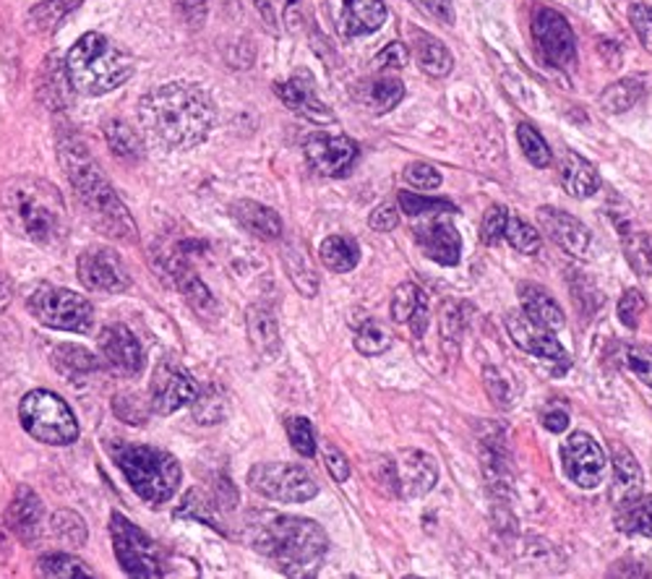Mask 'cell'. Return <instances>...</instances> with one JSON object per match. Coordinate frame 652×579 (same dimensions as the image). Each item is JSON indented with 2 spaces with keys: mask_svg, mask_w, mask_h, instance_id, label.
<instances>
[{
  "mask_svg": "<svg viewBox=\"0 0 652 579\" xmlns=\"http://www.w3.org/2000/svg\"><path fill=\"white\" fill-rule=\"evenodd\" d=\"M139 118L159 144L170 150H193L215 128V100L199 83L167 81L139 102Z\"/></svg>",
  "mask_w": 652,
  "mask_h": 579,
  "instance_id": "cell-1",
  "label": "cell"
},
{
  "mask_svg": "<svg viewBox=\"0 0 652 579\" xmlns=\"http://www.w3.org/2000/svg\"><path fill=\"white\" fill-rule=\"evenodd\" d=\"M57 159H61L71 185H74L76 198H79L87 220L102 235L115 237V241L123 243H137L139 230L131 211L126 209V204L120 202V196L110 185V180L102 172V167L97 165L92 152L87 150V144L76 137L63 139L57 144Z\"/></svg>",
  "mask_w": 652,
  "mask_h": 579,
  "instance_id": "cell-2",
  "label": "cell"
},
{
  "mask_svg": "<svg viewBox=\"0 0 652 579\" xmlns=\"http://www.w3.org/2000/svg\"><path fill=\"white\" fill-rule=\"evenodd\" d=\"M248 543L287 577H316L329 551L324 527L295 514H256Z\"/></svg>",
  "mask_w": 652,
  "mask_h": 579,
  "instance_id": "cell-3",
  "label": "cell"
},
{
  "mask_svg": "<svg viewBox=\"0 0 652 579\" xmlns=\"http://www.w3.org/2000/svg\"><path fill=\"white\" fill-rule=\"evenodd\" d=\"M5 217L18 235L55 246L66 237V204L53 183L37 178H18L5 189Z\"/></svg>",
  "mask_w": 652,
  "mask_h": 579,
  "instance_id": "cell-4",
  "label": "cell"
},
{
  "mask_svg": "<svg viewBox=\"0 0 652 579\" xmlns=\"http://www.w3.org/2000/svg\"><path fill=\"white\" fill-rule=\"evenodd\" d=\"M63 68L76 92L102 97L131 79L133 57L100 31H89L68 50Z\"/></svg>",
  "mask_w": 652,
  "mask_h": 579,
  "instance_id": "cell-5",
  "label": "cell"
},
{
  "mask_svg": "<svg viewBox=\"0 0 652 579\" xmlns=\"http://www.w3.org/2000/svg\"><path fill=\"white\" fill-rule=\"evenodd\" d=\"M113 456L137 497L146 504L159 506L176 497L183 469L170 452L144 443H120L113 449Z\"/></svg>",
  "mask_w": 652,
  "mask_h": 579,
  "instance_id": "cell-6",
  "label": "cell"
},
{
  "mask_svg": "<svg viewBox=\"0 0 652 579\" xmlns=\"http://www.w3.org/2000/svg\"><path fill=\"white\" fill-rule=\"evenodd\" d=\"M18 421L35 441L68 447L79 439V423L61 397L48 389H31L18 404Z\"/></svg>",
  "mask_w": 652,
  "mask_h": 579,
  "instance_id": "cell-7",
  "label": "cell"
},
{
  "mask_svg": "<svg viewBox=\"0 0 652 579\" xmlns=\"http://www.w3.org/2000/svg\"><path fill=\"white\" fill-rule=\"evenodd\" d=\"M29 313L40 321L42 326L57 332L89 334L94 324L92 304L79 293L66 287L42 285L29 295L27 300Z\"/></svg>",
  "mask_w": 652,
  "mask_h": 579,
  "instance_id": "cell-8",
  "label": "cell"
},
{
  "mask_svg": "<svg viewBox=\"0 0 652 579\" xmlns=\"http://www.w3.org/2000/svg\"><path fill=\"white\" fill-rule=\"evenodd\" d=\"M110 536H113V549L115 556H118V564L128 577H165V562L159 545L141 527L133 525L131 519L123 517L120 512L110 514Z\"/></svg>",
  "mask_w": 652,
  "mask_h": 579,
  "instance_id": "cell-9",
  "label": "cell"
},
{
  "mask_svg": "<svg viewBox=\"0 0 652 579\" xmlns=\"http://www.w3.org/2000/svg\"><path fill=\"white\" fill-rule=\"evenodd\" d=\"M248 486L282 504H306L319 493V483L306 467L287 462H261L248 469Z\"/></svg>",
  "mask_w": 652,
  "mask_h": 579,
  "instance_id": "cell-10",
  "label": "cell"
},
{
  "mask_svg": "<svg viewBox=\"0 0 652 579\" xmlns=\"http://www.w3.org/2000/svg\"><path fill=\"white\" fill-rule=\"evenodd\" d=\"M436 480V460L421 449H402V452L381 460V483L402 499L425 497L429 491H434Z\"/></svg>",
  "mask_w": 652,
  "mask_h": 579,
  "instance_id": "cell-11",
  "label": "cell"
},
{
  "mask_svg": "<svg viewBox=\"0 0 652 579\" xmlns=\"http://www.w3.org/2000/svg\"><path fill=\"white\" fill-rule=\"evenodd\" d=\"M533 42L548 66L559 70H574L577 66V40L574 31L559 11L538 5L533 14Z\"/></svg>",
  "mask_w": 652,
  "mask_h": 579,
  "instance_id": "cell-12",
  "label": "cell"
},
{
  "mask_svg": "<svg viewBox=\"0 0 652 579\" xmlns=\"http://www.w3.org/2000/svg\"><path fill=\"white\" fill-rule=\"evenodd\" d=\"M503 324H507L509 337L514 339V345L520 347V350L530 352L533 358L544 360V363L557 365L559 371H566L572 365L570 352L559 343V337L553 334L551 326L530 319L525 311H509L507 317H503Z\"/></svg>",
  "mask_w": 652,
  "mask_h": 579,
  "instance_id": "cell-13",
  "label": "cell"
},
{
  "mask_svg": "<svg viewBox=\"0 0 652 579\" xmlns=\"http://www.w3.org/2000/svg\"><path fill=\"white\" fill-rule=\"evenodd\" d=\"M561 462H564L566 478L585 491L598 488L609 475L603 447L585 430H574L570 439L561 443Z\"/></svg>",
  "mask_w": 652,
  "mask_h": 579,
  "instance_id": "cell-14",
  "label": "cell"
},
{
  "mask_svg": "<svg viewBox=\"0 0 652 579\" xmlns=\"http://www.w3.org/2000/svg\"><path fill=\"white\" fill-rule=\"evenodd\" d=\"M199 389L193 378L172 360H163L152 373L150 404L157 415H172L196 400Z\"/></svg>",
  "mask_w": 652,
  "mask_h": 579,
  "instance_id": "cell-15",
  "label": "cell"
},
{
  "mask_svg": "<svg viewBox=\"0 0 652 579\" xmlns=\"http://www.w3.org/2000/svg\"><path fill=\"white\" fill-rule=\"evenodd\" d=\"M329 22L340 37H366L384 27L386 3L384 0H327Z\"/></svg>",
  "mask_w": 652,
  "mask_h": 579,
  "instance_id": "cell-16",
  "label": "cell"
},
{
  "mask_svg": "<svg viewBox=\"0 0 652 579\" xmlns=\"http://www.w3.org/2000/svg\"><path fill=\"white\" fill-rule=\"evenodd\" d=\"M81 285L92 293H123L131 287V276L123 267L120 256L110 248H87L76 263Z\"/></svg>",
  "mask_w": 652,
  "mask_h": 579,
  "instance_id": "cell-17",
  "label": "cell"
},
{
  "mask_svg": "<svg viewBox=\"0 0 652 579\" xmlns=\"http://www.w3.org/2000/svg\"><path fill=\"white\" fill-rule=\"evenodd\" d=\"M274 94L280 97L282 105H285L287 111L301 115V118L311 120L316 126L337 124V115H334L332 107L316 94V83L311 79V74H306V70L290 76L287 81H277Z\"/></svg>",
  "mask_w": 652,
  "mask_h": 579,
  "instance_id": "cell-18",
  "label": "cell"
},
{
  "mask_svg": "<svg viewBox=\"0 0 652 579\" xmlns=\"http://www.w3.org/2000/svg\"><path fill=\"white\" fill-rule=\"evenodd\" d=\"M306 159L319 176L342 178L353 170L358 159V144L345 133H316L306 141Z\"/></svg>",
  "mask_w": 652,
  "mask_h": 579,
  "instance_id": "cell-19",
  "label": "cell"
},
{
  "mask_svg": "<svg viewBox=\"0 0 652 579\" xmlns=\"http://www.w3.org/2000/svg\"><path fill=\"white\" fill-rule=\"evenodd\" d=\"M100 345L102 358L113 371H118L120 376H139L141 369H144V350H141V343L137 339L128 326L123 324H110L100 332Z\"/></svg>",
  "mask_w": 652,
  "mask_h": 579,
  "instance_id": "cell-20",
  "label": "cell"
},
{
  "mask_svg": "<svg viewBox=\"0 0 652 579\" xmlns=\"http://www.w3.org/2000/svg\"><path fill=\"white\" fill-rule=\"evenodd\" d=\"M538 222L540 228H544V233L551 237L561 250H566L574 259H590L592 235L577 217L566 215V211L557 207H540Z\"/></svg>",
  "mask_w": 652,
  "mask_h": 579,
  "instance_id": "cell-21",
  "label": "cell"
},
{
  "mask_svg": "<svg viewBox=\"0 0 652 579\" xmlns=\"http://www.w3.org/2000/svg\"><path fill=\"white\" fill-rule=\"evenodd\" d=\"M416 241L431 261L442 263V267H455V263H460L462 237L457 233L455 224L447 220V215L429 217V222L418 224Z\"/></svg>",
  "mask_w": 652,
  "mask_h": 579,
  "instance_id": "cell-22",
  "label": "cell"
},
{
  "mask_svg": "<svg viewBox=\"0 0 652 579\" xmlns=\"http://www.w3.org/2000/svg\"><path fill=\"white\" fill-rule=\"evenodd\" d=\"M167 272L172 274V282L180 290V295L186 298V304L199 319L204 321H217L219 319V304L212 295V290L199 280L196 272H191V267L180 254L167 256Z\"/></svg>",
  "mask_w": 652,
  "mask_h": 579,
  "instance_id": "cell-23",
  "label": "cell"
},
{
  "mask_svg": "<svg viewBox=\"0 0 652 579\" xmlns=\"http://www.w3.org/2000/svg\"><path fill=\"white\" fill-rule=\"evenodd\" d=\"M42 523V501L31 491L29 486H18L16 497L11 499L9 510H5V525L22 543L31 545L40 536Z\"/></svg>",
  "mask_w": 652,
  "mask_h": 579,
  "instance_id": "cell-24",
  "label": "cell"
},
{
  "mask_svg": "<svg viewBox=\"0 0 652 579\" xmlns=\"http://www.w3.org/2000/svg\"><path fill=\"white\" fill-rule=\"evenodd\" d=\"M245 326H248V339L254 345L256 356L261 360H274L280 356V324H277L274 311L269 306H251L248 317H245Z\"/></svg>",
  "mask_w": 652,
  "mask_h": 579,
  "instance_id": "cell-25",
  "label": "cell"
},
{
  "mask_svg": "<svg viewBox=\"0 0 652 579\" xmlns=\"http://www.w3.org/2000/svg\"><path fill=\"white\" fill-rule=\"evenodd\" d=\"M355 97H358V100L363 102L371 113L384 115V113L395 111L399 102L405 100V83L399 81L397 76L376 74V76H371V79L358 83Z\"/></svg>",
  "mask_w": 652,
  "mask_h": 579,
  "instance_id": "cell-26",
  "label": "cell"
},
{
  "mask_svg": "<svg viewBox=\"0 0 652 579\" xmlns=\"http://www.w3.org/2000/svg\"><path fill=\"white\" fill-rule=\"evenodd\" d=\"M613 478H611V504L624 506L635 501L642 493V469H639L635 454L618 447L611 460Z\"/></svg>",
  "mask_w": 652,
  "mask_h": 579,
  "instance_id": "cell-27",
  "label": "cell"
},
{
  "mask_svg": "<svg viewBox=\"0 0 652 579\" xmlns=\"http://www.w3.org/2000/svg\"><path fill=\"white\" fill-rule=\"evenodd\" d=\"M232 217L245 233L261 237V241H280L282 237V220L272 207L251 202V198H241L232 204Z\"/></svg>",
  "mask_w": 652,
  "mask_h": 579,
  "instance_id": "cell-28",
  "label": "cell"
},
{
  "mask_svg": "<svg viewBox=\"0 0 652 579\" xmlns=\"http://www.w3.org/2000/svg\"><path fill=\"white\" fill-rule=\"evenodd\" d=\"M561 185L572 198H590L600 189V176L596 165L585 159L583 154L566 152L561 159Z\"/></svg>",
  "mask_w": 652,
  "mask_h": 579,
  "instance_id": "cell-29",
  "label": "cell"
},
{
  "mask_svg": "<svg viewBox=\"0 0 652 579\" xmlns=\"http://www.w3.org/2000/svg\"><path fill=\"white\" fill-rule=\"evenodd\" d=\"M412 44H416V57L421 63L423 74H429L431 79H444L455 68V57H451L449 48L438 37L429 35V31L412 29Z\"/></svg>",
  "mask_w": 652,
  "mask_h": 579,
  "instance_id": "cell-30",
  "label": "cell"
},
{
  "mask_svg": "<svg viewBox=\"0 0 652 579\" xmlns=\"http://www.w3.org/2000/svg\"><path fill=\"white\" fill-rule=\"evenodd\" d=\"M516 293H520L522 311H525L530 319L540 321V324H546V326H551L553 332L561 330V326L566 324L564 311H561V306L551 298V293H548L546 287L533 285V282H527V285H525V282H522Z\"/></svg>",
  "mask_w": 652,
  "mask_h": 579,
  "instance_id": "cell-31",
  "label": "cell"
},
{
  "mask_svg": "<svg viewBox=\"0 0 652 579\" xmlns=\"http://www.w3.org/2000/svg\"><path fill=\"white\" fill-rule=\"evenodd\" d=\"M105 139L110 150L123 163L137 165L144 159V141H141L139 131L131 124H126L123 118H110L105 124Z\"/></svg>",
  "mask_w": 652,
  "mask_h": 579,
  "instance_id": "cell-32",
  "label": "cell"
},
{
  "mask_svg": "<svg viewBox=\"0 0 652 579\" xmlns=\"http://www.w3.org/2000/svg\"><path fill=\"white\" fill-rule=\"evenodd\" d=\"M319 259L337 274L353 272L360 263V246L350 235H329L319 246Z\"/></svg>",
  "mask_w": 652,
  "mask_h": 579,
  "instance_id": "cell-33",
  "label": "cell"
},
{
  "mask_svg": "<svg viewBox=\"0 0 652 579\" xmlns=\"http://www.w3.org/2000/svg\"><path fill=\"white\" fill-rule=\"evenodd\" d=\"M176 517L183 519H196V523H202L206 527H215L219 532H228L225 530L222 523V514H219V504H215V499L206 497L204 491H199V488H193V491L186 493V499L180 501V506L176 510Z\"/></svg>",
  "mask_w": 652,
  "mask_h": 579,
  "instance_id": "cell-34",
  "label": "cell"
},
{
  "mask_svg": "<svg viewBox=\"0 0 652 579\" xmlns=\"http://www.w3.org/2000/svg\"><path fill=\"white\" fill-rule=\"evenodd\" d=\"M53 365L63 376H89V373H97L102 369L100 360H97L87 347L81 345H57L53 350Z\"/></svg>",
  "mask_w": 652,
  "mask_h": 579,
  "instance_id": "cell-35",
  "label": "cell"
},
{
  "mask_svg": "<svg viewBox=\"0 0 652 579\" xmlns=\"http://www.w3.org/2000/svg\"><path fill=\"white\" fill-rule=\"evenodd\" d=\"M616 527L626 536L652 538V497H637L629 504L616 506Z\"/></svg>",
  "mask_w": 652,
  "mask_h": 579,
  "instance_id": "cell-36",
  "label": "cell"
},
{
  "mask_svg": "<svg viewBox=\"0 0 652 579\" xmlns=\"http://www.w3.org/2000/svg\"><path fill=\"white\" fill-rule=\"evenodd\" d=\"M644 87L639 79H622V81H613L609 87L600 92V107H603L605 113H626L631 111V107L637 105L639 100H642Z\"/></svg>",
  "mask_w": 652,
  "mask_h": 579,
  "instance_id": "cell-37",
  "label": "cell"
},
{
  "mask_svg": "<svg viewBox=\"0 0 652 579\" xmlns=\"http://www.w3.org/2000/svg\"><path fill=\"white\" fill-rule=\"evenodd\" d=\"M37 575L53 579H74V577H97L94 569H89L87 562L71 553H50L37 562Z\"/></svg>",
  "mask_w": 652,
  "mask_h": 579,
  "instance_id": "cell-38",
  "label": "cell"
},
{
  "mask_svg": "<svg viewBox=\"0 0 652 579\" xmlns=\"http://www.w3.org/2000/svg\"><path fill=\"white\" fill-rule=\"evenodd\" d=\"M392 347V334L376 319H366L355 332V350L366 358H376Z\"/></svg>",
  "mask_w": 652,
  "mask_h": 579,
  "instance_id": "cell-39",
  "label": "cell"
},
{
  "mask_svg": "<svg viewBox=\"0 0 652 579\" xmlns=\"http://www.w3.org/2000/svg\"><path fill=\"white\" fill-rule=\"evenodd\" d=\"M399 209L408 217H436V215H457V207L447 198L421 196L412 191H399Z\"/></svg>",
  "mask_w": 652,
  "mask_h": 579,
  "instance_id": "cell-40",
  "label": "cell"
},
{
  "mask_svg": "<svg viewBox=\"0 0 652 579\" xmlns=\"http://www.w3.org/2000/svg\"><path fill=\"white\" fill-rule=\"evenodd\" d=\"M516 139H520V146H522V152H525L527 163L535 167L551 165V159H553L551 146H548L544 133H540L533 124H520V128H516Z\"/></svg>",
  "mask_w": 652,
  "mask_h": 579,
  "instance_id": "cell-41",
  "label": "cell"
},
{
  "mask_svg": "<svg viewBox=\"0 0 652 579\" xmlns=\"http://www.w3.org/2000/svg\"><path fill=\"white\" fill-rule=\"evenodd\" d=\"M285 269L290 280H293V285L298 287L306 298H314V295L319 293V276L314 274L311 263L306 261V256H303L301 250L295 248L285 250Z\"/></svg>",
  "mask_w": 652,
  "mask_h": 579,
  "instance_id": "cell-42",
  "label": "cell"
},
{
  "mask_svg": "<svg viewBox=\"0 0 652 579\" xmlns=\"http://www.w3.org/2000/svg\"><path fill=\"white\" fill-rule=\"evenodd\" d=\"M225 413H228V400L215 389V386H206L202 395H196L193 400V417L202 426H215V423L225 421Z\"/></svg>",
  "mask_w": 652,
  "mask_h": 579,
  "instance_id": "cell-43",
  "label": "cell"
},
{
  "mask_svg": "<svg viewBox=\"0 0 652 579\" xmlns=\"http://www.w3.org/2000/svg\"><path fill=\"white\" fill-rule=\"evenodd\" d=\"M53 532L57 536V540L68 543V549H81V545L87 543V525H84L79 514L71 510L55 512Z\"/></svg>",
  "mask_w": 652,
  "mask_h": 579,
  "instance_id": "cell-44",
  "label": "cell"
},
{
  "mask_svg": "<svg viewBox=\"0 0 652 579\" xmlns=\"http://www.w3.org/2000/svg\"><path fill=\"white\" fill-rule=\"evenodd\" d=\"M423 298L425 293L416 282H402V285L395 290V295H392V319H395L397 324H410L412 313H416V308L421 306Z\"/></svg>",
  "mask_w": 652,
  "mask_h": 579,
  "instance_id": "cell-45",
  "label": "cell"
},
{
  "mask_svg": "<svg viewBox=\"0 0 652 579\" xmlns=\"http://www.w3.org/2000/svg\"><path fill=\"white\" fill-rule=\"evenodd\" d=\"M503 241L509 243L514 250H520V254H538L540 246H544V241H540V233H535V230L527 224L525 220H520V217H509L507 224V235H503Z\"/></svg>",
  "mask_w": 652,
  "mask_h": 579,
  "instance_id": "cell-46",
  "label": "cell"
},
{
  "mask_svg": "<svg viewBox=\"0 0 652 579\" xmlns=\"http://www.w3.org/2000/svg\"><path fill=\"white\" fill-rule=\"evenodd\" d=\"M626 259L637 269V274H652V237L644 233H624Z\"/></svg>",
  "mask_w": 652,
  "mask_h": 579,
  "instance_id": "cell-47",
  "label": "cell"
},
{
  "mask_svg": "<svg viewBox=\"0 0 652 579\" xmlns=\"http://www.w3.org/2000/svg\"><path fill=\"white\" fill-rule=\"evenodd\" d=\"M287 430V439L293 443V449L303 456H314L316 447H319V441H316V430L311 426V421L308 417H287L285 423Z\"/></svg>",
  "mask_w": 652,
  "mask_h": 579,
  "instance_id": "cell-48",
  "label": "cell"
},
{
  "mask_svg": "<svg viewBox=\"0 0 652 579\" xmlns=\"http://www.w3.org/2000/svg\"><path fill=\"white\" fill-rule=\"evenodd\" d=\"M509 217H512V211L507 207H490L486 211V217H483V224H481V241L486 243V246H499L503 241Z\"/></svg>",
  "mask_w": 652,
  "mask_h": 579,
  "instance_id": "cell-49",
  "label": "cell"
},
{
  "mask_svg": "<svg viewBox=\"0 0 652 579\" xmlns=\"http://www.w3.org/2000/svg\"><path fill=\"white\" fill-rule=\"evenodd\" d=\"M624 365L644 386H652V345H631L624 350Z\"/></svg>",
  "mask_w": 652,
  "mask_h": 579,
  "instance_id": "cell-50",
  "label": "cell"
},
{
  "mask_svg": "<svg viewBox=\"0 0 652 579\" xmlns=\"http://www.w3.org/2000/svg\"><path fill=\"white\" fill-rule=\"evenodd\" d=\"M644 311H648V300H644V295L639 293V290H626L622 300H618V319H622V324L629 326V330H637L639 319L644 317Z\"/></svg>",
  "mask_w": 652,
  "mask_h": 579,
  "instance_id": "cell-51",
  "label": "cell"
},
{
  "mask_svg": "<svg viewBox=\"0 0 652 579\" xmlns=\"http://www.w3.org/2000/svg\"><path fill=\"white\" fill-rule=\"evenodd\" d=\"M405 183L418 191H434L442 185V172L429 163H410L405 167Z\"/></svg>",
  "mask_w": 652,
  "mask_h": 579,
  "instance_id": "cell-52",
  "label": "cell"
},
{
  "mask_svg": "<svg viewBox=\"0 0 652 579\" xmlns=\"http://www.w3.org/2000/svg\"><path fill=\"white\" fill-rule=\"evenodd\" d=\"M79 3L81 0H50V3L31 11V22H35L40 29H53L55 24L66 16V11L76 9Z\"/></svg>",
  "mask_w": 652,
  "mask_h": 579,
  "instance_id": "cell-53",
  "label": "cell"
},
{
  "mask_svg": "<svg viewBox=\"0 0 652 579\" xmlns=\"http://www.w3.org/2000/svg\"><path fill=\"white\" fill-rule=\"evenodd\" d=\"M629 22H631V29L637 31L639 42L644 44V50L652 53V5H648V3L631 5Z\"/></svg>",
  "mask_w": 652,
  "mask_h": 579,
  "instance_id": "cell-54",
  "label": "cell"
},
{
  "mask_svg": "<svg viewBox=\"0 0 652 579\" xmlns=\"http://www.w3.org/2000/svg\"><path fill=\"white\" fill-rule=\"evenodd\" d=\"M321 454H324V465L334 480L345 483L350 478V462H347V454L340 447H334L332 441H324L321 443Z\"/></svg>",
  "mask_w": 652,
  "mask_h": 579,
  "instance_id": "cell-55",
  "label": "cell"
},
{
  "mask_svg": "<svg viewBox=\"0 0 652 579\" xmlns=\"http://www.w3.org/2000/svg\"><path fill=\"white\" fill-rule=\"evenodd\" d=\"M410 61V53L408 48H405L402 42H389L386 44L384 50L376 55V61H373V66L376 68H392V70H399L408 66Z\"/></svg>",
  "mask_w": 652,
  "mask_h": 579,
  "instance_id": "cell-56",
  "label": "cell"
},
{
  "mask_svg": "<svg viewBox=\"0 0 652 579\" xmlns=\"http://www.w3.org/2000/svg\"><path fill=\"white\" fill-rule=\"evenodd\" d=\"M483 378H486V386L490 397H494V402L499 404V408H509V404H512V389H509L507 378H503L496 369L483 371Z\"/></svg>",
  "mask_w": 652,
  "mask_h": 579,
  "instance_id": "cell-57",
  "label": "cell"
},
{
  "mask_svg": "<svg viewBox=\"0 0 652 579\" xmlns=\"http://www.w3.org/2000/svg\"><path fill=\"white\" fill-rule=\"evenodd\" d=\"M416 9H421L423 14H429L431 18L442 24H455V5L451 0H410Z\"/></svg>",
  "mask_w": 652,
  "mask_h": 579,
  "instance_id": "cell-58",
  "label": "cell"
},
{
  "mask_svg": "<svg viewBox=\"0 0 652 579\" xmlns=\"http://www.w3.org/2000/svg\"><path fill=\"white\" fill-rule=\"evenodd\" d=\"M295 3H301V0H256L264 18H267V24H272V27H280V24L285 22L287 11L293 9Z\"/></svg>",
  "mask_w": 652,
  "mask_h": 579,
  "instance_id": "cell-59",
  "label": "cell"
},
{
  "mask_svg": "<svg viewBox=\"0 0 652 579\" xmlns=\"http://www.w3.org/2000/svg\"><path fill=\"white\" fill-rule=\"evenodd\" d=\"M368 222H371V228L379 230V233H392L399 224V211L395 204H381V207L371 211V220Z\"/></svg>",
  "mask_w": 652,
  "mask_h": 579,
  "instance_id": "cell-60",
  "label": "cell"
},
{
  "mask_svg": "<svg viewBox=\"0 0 652 579\" xmlns=\"http://www.w3.org/2000/svg\"><path fill=\"white\" fill-rule=\"evenodd\" d=\"M180 16L191 24V27H199V24L206 18V11H209V0H176Z\"/></svg>",
  "mask_w": 652,
  "mask_h": 579,
  "instance_id": "cell-61",
  "label": "cell"
},
{
  "mask_svg": "<svg viewBox=\"0 0 652 579\" xmlns=\"http://www.w3.org/2000/svg\"><path fill=\"white\" fill-rule=\"evenodd\" d=\"M544 426L551 430V434H564L570 428V413L564 408H548L544 413Z\"/></svg>",
  "mask_w": 652,
  "mask_h": 579,
  "instance_id": "cell-62",
  "label": "cell"
},
{
  "mask_svg": "<svg viewBox=\"0 0 652 579\" xmlns=\"http://www.w3.org/2000/svg\"><path fill=\"white\" fill-rule=\"evenodd\" d=\"M410 330L416 337H423L425 330H429V298H423L421 306H418L416 313H412Z\"/></svg>",
  "mask_w": 652,
  "mask_h": 579,
  "instance_id": "cell-63",
  "label": "cell"
},
{
  "mask_svg": "<svg viewBox=\"0 0 652 579\" xmlns=\"http://www.w3.org/2000/svg\"><path fill=\"white\" fill-rule=\"evenodd\" d=\"M11 298H14V282H11L5 274H0V311L9 308Z\"/></svg>",
  "mask_w": 652,
  "mask_h": 579,
  "instance_id": "cell-64",
  "label": "cell"
}]
</instances>
